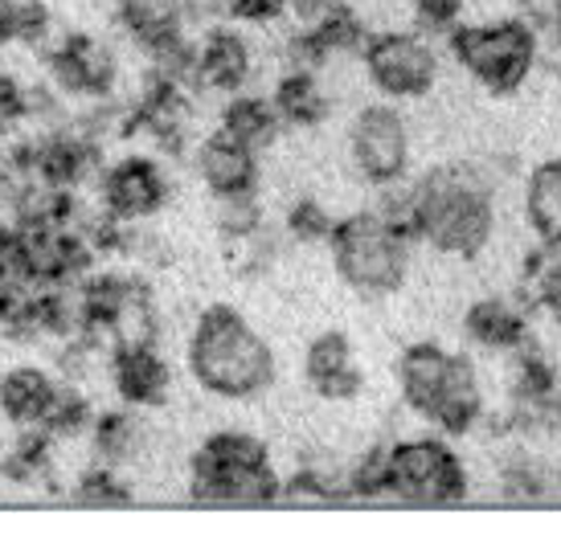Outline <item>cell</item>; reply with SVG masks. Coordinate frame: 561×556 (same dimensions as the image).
<instances>
[{"label":"cell","instance_id":"d6986e66","mask_svg":"<svg viewBox=\"0 0 561 556\" xmlns=\"http://www.w3.org/2000/svg\"><path fill=\"white\" fill-rule=\"evenodd\" d=\"M271 107L279 115V124H287V127H320L328 119V111H332L328 107L324 86L316 82V74L308 66H299V70L279 78Z\"/></svg>","mask_w":561,"mask_h":556},{"label":"cell","instance_id":"9a60e30c","mask_svg":"<svg viewBox=\"0 0 561 556\" xmlns=\"http://www.w3.org/2000/svg\"><path fill=\"white\" fill-rule=\"evenodd\" d=\"M58 397H62V385L46 369L16 364L0 377V414L9 417L16 430H46Z\"/></svg>","mask_w":561,"mask_h":556},{"label":"cell","instance_id":"ffe728a7","mask_svg":"<svg viewBox=\"0 0 561 556\" xmlns=\"http://www.w3.org/2000/svg\"><path fill=\"white\" fill-rule=\"evenodd\" d=\"M94 152L82 143V139L75 136H58L49 139V143H42L37 152H33V169L42 172V181L54 188H75L87 176V169H91Z\"/></svg>","mask_w":561,"mask_h":556},{"label":"cell","instance_id":"4fadbf2b","mask_svg":"<svg viewBox=\"0 0 561 556\" xmlns=\"http://www.w3.org/2000/svg\"><path fill=\"white\" fill-rule=\"evenodd\" d=\"M197 172H202L205 188L218 197V201H234V197H254L259 188V152L247 148L242 139L214 131L197 148Z\"/></svg>","mask_w":561,"mask_h":556},{"label":"cell","instance_id":"9c48e42d","mask_svg":"<svg viewBox=\"0 0 561 556\" xmlns=\"http://www.w3.org/2000/svg\"><path fill=\"white\" fill-rule=\"evenodd\" d=\"M348 160L360 172V181L377 188L398 185L410 169V127L402 111L390 103L360 107L348 127Z\"/></svg>","mask_w":561,"mask_h":556},{"label":"cell","instance_id":"cb8c5ba5","mask_svg":"<svg viewBox=\"0 0 561 556\" xmlns=\"http://www.w3.org/2000/svg\"><path fill=\"white\" fill-rule=\"evenodd\" d=\"M529 294H533V303H537V308L546 311L549 320L561 327V258L546 254L541 263H533Z\"/></svg>","mask_w":561,"mask_h":556},{"label":"cell","instance_id":"8992f818","mask_svg":"<svg viewBox=\"0 0 561 556\" xmlns=\"http://www.w3.org/2000/svg\"><path fill=\"white\" fill-rule=\"evenodd\" d=\"M541 54L537 30L520 16L459 21L451 30V58L488 94H513L525 86Z\"/></svg>","mask_w":561,"mask_h":556},{"label":"cell","instance_id":"4dcf8cb0","mask_svg":"<svg viewBox=\"0 0 561 556\" xmlns=\"http://www.w3.org/2000/svg\"><path fill=\"white\" fill-rule=\"evenodd\" d=\"M549 25H553V37L561 42V0H553V9H549Z\"/></svg>","mask_w":561,"mask_h":556},{"label":"cell","instance_id":"7c38bea8","mask_svg":"<svg viewBox=\"0 0 561 556\" xmlns=\"http://www.w3.org/2000/svg\"><path fill=\"white\" fill-rule=\"evenodd\" d=\"M111 381H115V389H119V397H124L127 405H136V409H157V405L169 402L172 372L152 340H127V344H115Z\"/></svg>","mask_w":561,"mask_h":556},{"label":"cell","instance_id":"f546056e","mask_svg":"<svg viewBox=\"0 0 561 556\" xmlns=\"http://www.w3.org/2000/svg\"><path fill=\"white\" fill-rule=\"evenodd\" d=\"M16 21H21V0H0V49L16 42Z\"/></svg>","mask_w":561,"mask_h":556},{"label":"cell","instance_id":"5b68a950","mask_svg":"<svg viewBox=\"0 0 561 556\" xmlns=\"http://www.w3.org/2000/svg\"><path fill=\"white\" fill-rule=\"evenodd\" d=\"M336 275L365 299L402 291L410 275V230L390 221L381 209H357L341 217L328 233Z\"/></svg>","mask_w":561,"mask_h":556},{"label":"cell","instance_id":"484cf974","mask_svg":"<svg viewBox=\"0 0 561 556\" xmlns=\"http://www.w3.org/2000/svg\"><path fill=\"white\" fill-rule=\"evenodd\" d=\"M218 9L242 25H271L291 9V0H218Z\"/></svg>","mask_w":561,"mask_h":556},{"label":"cell","instance_id":"2e32d148","mask_svg":"<svg viewBox=\"0 0 561 556\" xmlns=\"http://www.w3.org/2000/svg\"><path fill=\"white\" fill-rule=\"evenodd\" d=\"M193 54H197V86L221 94L247 91L250 74H254V54H250L242 33L209 30Z\"/></svg>","mask_w":561,"mask_h":556},{"label":"cell","instance_id":"83f0119b","mask_svg":"<svg viewBox=\"0 0 561 556\" xmlns=\"http://www.w3.org/2000/svg\"><path fill=\"white\" fill-rule=\"evenodd\" d=\"M46 37H49V9L42 0H25L21 4V21H16V42L42 46Z\"/></svg>","mask_w":561,"mask_h":556},{"label":"cell","instance_id":"7a4b0ae2","mask_svg":"<svg viewBox=\"0 0 561 556\" xmlns=\"http://www.w3.org/2000/svg\"><path fill=\"white\" fill-rule=\"evenodd\" d=\"M185 360L193 381L221 402H250V397L266 393L275 381L271 344L230 303H214L197 315Z\"/></svg>","mask_w":561,"mask_h":556},{"label":"cell","instance_id":"277c9868","mask_svg":"<svg viewBox=\"0 0 561 556\" xmlns=\"http://www.w3.org/2000/svg\"><path fill=\"white\" fill-rule=\"evenodd\" d=\"M188 491L197 503L218 508H259L283 495V479L263 438L242 430L209 433L193 463H188Z\"/></svg>","mask_w":561,"mask_h":556},{"label":"cell","instance_id":"52a82bcc","mask_svg":"<svg viewBox=\"0 0 561 556\" xmlns=\"http://www.w3.org/2000/svg\"><path fill=\"white\" fill-rule=\"evenodd\" d=\"M468 466L443 438H402L386 450V495L410 508H451L468 499Z\"/></svg>","mask_w":561,"mask_h":556},{"label":"cell","instance_id":"44dd1931","mask_svg":"<svg viewBox=\"0 0 561 556\" xmlns=\"http://www.w3.org/2000/svg\"><path fill=\"white\" fill-rule=\"evenodd\" d=\"M221 131L242 139L247 148L259 152V148H266L271 139L279 136V115H275V107L263 103V99H254V94H238V99H230L226 115H221Z\"/></svg>","mask_w":561,"mask_h":556},{"label":"cell","instance_id":"3957f363","mask_svg":"<svg viewBox=\"0 0 561 556\" xmlns=\"http://www.w3.org/2000/svg\"><path fill=\"white\" fill-rule=\"evenodd\" d=\"M402 402L443 433H468L483 417L480 372L463 352L435 340L410 344L398 360Z\"/></svg>","mask_w":561,"mask_h":556},{"label":"cell","instance_id":"4316f807","mask_svg":"<svg viewBox=\"0 0 561 556\" xmlns=\"http://www.w3.org/2000/svg\"><path fill=\"white\" fill-rule=\"evenodd\" d=\"M463 4H468V0H410L414 21L426 25V30H435V33H451L455 25H459Z\"/></svg>","mask_w":561,"mask_h":556},{"label":"cell","instance_id":"ba28073f","mask_svg":"<svg viewBox=\"0 0 561 556\" xmlns=\"http://www.w3.org/2000/svg\"><path fill=\"white\" fill-rule=\"evenodd\" d=\"M360 62H365V78L390 99H426L438 82L435 49L426 46L419 33H374L360 49Z\"/></svg>","mask_w":561,"mask_h":556},{"label":"cell","instance_id":"30bf717a","mask_svg":"<svg viewBox=\"0 0 561 556\" xmlns=\"http://www.w3.org/2000/svg\"><path fill=\"white\" fill-rule=\"evenodd\" d=\"M103 201L115 221H144L169 205V176L152 155H127L103 176Z\"/></svg>","mask_w":561,"mask_h":556},{"label":"cell","instance_id":"d4e9b609","mask_svg":"<svg viewBox=\"0 0 561 556\" xmlns=\"http://www.w3.org/2000/svg\"><path fill=\"white\" fill-rule=\"evenodd\" d=\"M287 225H291V233H296L299 242H328V233H332V213H328L324 205L312 201V197H304V201H296V209H291V217H287Z\"/></svg>","mask_w":561,"mask_h":556},{"label":"cell","instance_id":"5bb4252c","mask_svg":"<svg viewBox=\"0 0 561 556\" xmlns=\"http://www.w3.org/2000/svg\"><path fill=\"white\" fill-rule=\"evenodd\" d=\"M304 381L328 397V402H353L365 389V372L357 369V356L344 332H320L304 352Z\"/></svg>","mask_w":561,"mask_h":556},{"label":"cell","instance_id":"ac0fdd59","mask_svg":"<svg viewBox=\"0 0 561 556\" xmlns=\"http://www.w3.org/2000/svg\"><path fill=\"white\" fill-rule=\"evenodd\" d=\"M525 217L541 246L561 250V155L541 160L525 181Z\"/></svg>","mask_w":561,"mask_h":556},{"label":"cell","instance_id":"603a6c76","mask_svg":"<svg viewBox=\"0 0 561 556\" xmlns=\"http://www.w3.org/2000/svg\"><path fill=\"white\" fill-rule=\"evenodd\" d=\"M75 499L87 503V508H119V503H131V487L115 479L111 466H94V471H87L79 479Z\"/></svg>","mask_w":561,"mask_h":556},{"label":"cell","instance_id":"6da1fadb","mask_svg":"<svg viewBox=\"0 0 561 556\" xmlns=\"http://www.w3.org/2000/svg\"><path fill=\"white\" fill-rule=\"evenodd\" d=\"M405 230L438 254L471 263L488 250L492 230H496L492 188L483 185V176L471 169H455V164L431 169L419 185L410 188Z\"/></svg>","mask_w":561,"mask_h":556},{"label":"cell","instance_id":"f1b7e54d","mask_svg":"<svg viewBox=\"0 0 561 556\" xmlns=\"http://www.w3.org/2000/svg\"><path fill=\"white\" fill-rule=\"evenodd\" d=\"M21 111H25V99H21V91H16V82L0 74V124L16 119Z\"/></svg>","mask_w":561,"mask_h":556},{"label":"cell","instance_id":"8fae6325","mask_svg":"<svg viewBox=\"0 0 561 556\" xmlns=\"http://www.w3.org/2000/svg\"><path fill=\"white\" fill-rule=\"evenodd\" d=\"M49 74L58 82V91L66 94H82V99H103V94L115 91V54H111L103 42H94L87 33H75L66 37L62 46L46 58Z\"/></svg>","mask_w":561,"mask_h":556},{"label":"cell","instance_id":"1f68e13d","mask_svg":"<svg viewBox=\"0 0 561 556\" xmlns=\"http://www.w3.org/2000/svg\"><path fill=\"white\" fill-rule=\"evenodd\" d=\"M520 4H533V0H520Z\"/></svg>","mask_w":561,"mask_h":556},{"label":"cell","instance_id":"e0dca14e","mask_svg":"<svg viewBox=\"0 0 561 556\" xmlns=\"http://www.w3.org/2000/svg\"><path fill=\"white\" fill-rule=\"evenodd\" d=\"M463 332L471 336V344H480L488 352L513 356L516 348H525V340H529V320H525V311L513 308L508 299L488 294V299H476L468 308Z\"/></svg>","mask_w":561,"mask_h":556},{"label":"cell","instance_id":"7402d4cb","mask_svg":"<svg viewBox=\"0 0 561 556\" xmlns=\"http://www.w3.org/2000/svg\"><path fill=\"white\" fill-rule=\"evenodd\" d=\"M136 442H140V426H136V417L107 414L103 421H94V450H99V454H107V463L131 459V454H136Z\"/></svg>","mask_w":561,"mask_h":556}]
</instances>
